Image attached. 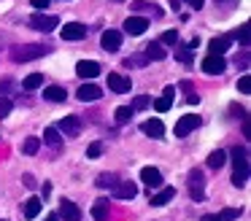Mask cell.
I'll list each match as a JSON object with an SVG mask.
<instances>
[{
    "label": "cell",
    "instance_id": "obj_23",
    "mask_svg": "<svg viewBox=\"0 0 251 221\" xmlns=\"http://www.w3.org/2000/svg\"><path fill=\"white\" fill-rule=\"evenodd\" d=\"M92 216H95L98 221H105V219H108V199H95Z\"/></svg>",
    "mask_w": 251,
    "mask_h": 221
},
{
    "label": "cell",
    "instance_id": "obj_22",
    "mask_svg": "<svg viewBox=\"0 0 251 221\" xmlns=\"http://www.w3.org/2000/svg\"><path fill=\"white\" fill-rule=\"evenodd\" d=\"M143 57H146V59H165V57H168V51L162 49V43H149V46L143 49Z\"/></svg>",
    "mask_w": 251,
    "mask_h": 221
},
{
    "label": "cell",
    "instance_id": "obj_17",
    "mask_svg": "<svg viewBox=\"0 0 251 221\" xmlns=\"http://www.w3.org/2000/svg\"><path fill=\"white\" fill-rule=\"evenodd\" d=\"M114 194H116L119 199H132V197L138 194V186H135L132 181H119V183L114 186Z\"/></svg>",
    "mask_w": 251,
    "mask_h": 221
},
{
    "label": "cell",
    "instance_id": "obj_29",
    "mask_svg": "<svg viewBox=\"0 0 251 221\" xmlns=\"http://www.w3.org/2000/svg\"><path fill=\"white\" fill-rule=\"evenodd\" d=\"M38 148H41V138H27V140L22 143V151H25L27 156L38 154Z\"/></svg>",
    "mask_w": 251,
    "mask_h": 221
},
{
    "label": "cell",
    "instance_id": "obj_14",
    "mask_svg": "<svg viewBox=\"0 0 251 221\" xmlns=\"http://www.w3.org/2000/svg\"><path fill=\"white\" fill-rule=\"evenodd\" d=\"M100 43H103L105 51H116V49L122 46V32L119 30H105L103 38H100Z\"/></svg>",
    "mask_w": 251,
    "mask_h": 221
},
{
    "label": "cell",
    "instance_id": "obj_21",
    "mask_svg": "<svg viewBox=\"0 0 251 221\" xmlns=\"http://www.w3.org/2000/svg\"><path fill=\"white\" fill-rule=\"evenodd\" d=\"M41 208H44V202H41L38 197L25 199V219H35V216L41 213Z\"/></svg>",
    "mask_w": 251,
    "mask_h": 221
},
{
    "label": "cell",
    "instance_id": "obj_8",
    "mask_svg": "<svg viewBox=\"0 0 251 221\" xmlns=\"http://www.w3.org/2000/svg\"><path fill=\"white\" fill-rule=\"evenodd\" d=\"M122 30L130 32V35H143V32L149 30V19L146 16H127V22H125Z\"/></svg>",
    "mask_w": 251,
    "mask_h": 221
},
{
    "label": "cell",
    "instance_id": "obj_49",
    "mask_svg": "<svg viewBox=\"0 0 251 221\" xmlns=\"http://www.w3.org/2000/svg\"><path fill=\"white\" fill-rule=\"evenodd\" d=\"M0 46H3V38H0Z\"/></svg>",
    "mask_w": 251,
    "mask_h": 221
},
{
    "label": "cell",
    "instance_id": "obj_25",
    "mask_svg": "<svg viewBox=\"0 0 251 221\" xmlns=\"http://www.w3.org/2000/svg\"><path fill=\"white\" fill-rule=\"evenodd\" d=\"M44 143L51 146V148H60L62 138H60V132H57V127H49V129L44 132Z\"/></svg>",
    "mask_w": 251,
    "mask_h": 221
},
{
    "label": "cell",
    "instance_id": "obj_11",
    "mask_svg": "<svg viewBox=\"0 0 251 221\" xmlns=\"http://www.w3.org/2000/svg\"><path fill=\"white\" fill-rule=\"evenodd\" d=\"M57 132H62L65 138H76L81 132V124H78L76 116H65V119H60V129Z\"/></svg>",
    "mask_w": 251,
    "mask_h": 221
},
{
    "label": "cell",
    "instance_id": "obj_12",
    "mask_svg": "<svg viewBox=\"0 0 251 221\" xmlns=\"http://www.w3.org/2000/svg\"><path fill=\"white\" fill-rule=\"evenodd\" d=\"M76 75H81V78H95V75H100V65L95 62V59H81V62L76 65Z\"/></svg>",
    "mask_w": 251,
    "mask_h": 221
},
{
    "label": "cell",
    "instance_id": "obj_28",
    "mask_svg": "<svg viewBox=\"0 0 251 221\" xmlns=\"http://www.w3.org/2000/svg\"><path fill=\"white\" fill-rule=\"evenodd\" d=\"M170 105H173V95H162V97H157V100H154V108H157V113L170 111Z\"/></svg>",
    "mask_w": 251,
    "mask_h": 221
},
{
    "label": "cell",
    "instance_id": "obj_2",
    "mask_svg": "<svg viewBox=\"0 0 251 221\" xmlns=\"http://www.w3.org/2000/svg\"><path fill=\"white\" fill-rule=\"evenodd\" d=\"M51 49L44 43H25V46L11 49V59L14 62H30V59H41L44 54H49Z\"/></svg>",
    "mask_w": 251,
    "mask_h": 221
},
{
    "label": "cell",
    "instance_id": "obj_3",
    "mask_svg": "<svg viewBox=\"0 0 251 221\" xmlns=\"http://www.w3.org/2000/svg\"><path fill=\"white\" fill-rule=\"evenodd\" d=\"M200 127V116H181L178 122H176V127H173V135L176 138H186L189 132H195V129Z\"/></svg>",
    "mask_w": 251,
    "mask_h": 221
},
{
    "label": "cell",
    "instance_id": "obj_16",
    "mask_svg": "<svg viewBox=\"0 0 251 221\" xmlns=\"http://www.w3.org/2000/svg\"><path fill=\"white\" fill-rule=\"evenodd\" d=\"M108 89L116 92V95L130 92V78H125V75H119V73H108Z\"/></svg>",
    "mask_w": 251,
    "mask_h": 221
},
{
    "label": "cell",
    "instance_id": "obj_32",
    "mask_svg": "<svg viewBox=\"0 0 251 221\" xmlns=\"http://www.w3.org/2000/svg\"><path fill=\"white\" fill-rule=\"evenodd\" d=\"M151 105V97L149 95H138L135 100H132V111H143V108Z\"/></svg>",
    "mask_w": 251,
    "mask_h": 221
},
{
    "label": "cell",
    "instance_id": "obj_19",
    "mask_svg": "<svg viewBox=\"0 0 251 221\" xmlns=\"http://www.w3.org/2000/svg\"><path fill=\"white\" fill-rule=\"evenodd\" d=\"M141 129L149 135V138H162L165 135V124L159 122V119H149V122H143Z\"/></svg>",
    "mask_w": 251,
    "mask_h": 221
},
{
    "label": "cell",
    "instance_id": "obj_41",
    "mask_svg": "<svg viewBox=\"0 0 251 221\" xmlns=\"http://www.w3.org/2000/svg\"><path fill=\"white\" fill-rule=\"evenodd\" d=\"M229 113H232L235 119H246V111L240 105H229Z\"/></svg>",
    "mask_w": 251,
    "mask_h": 221
},
{
    "label": "cell",
    "instance_id": "obj_36",
    "mask_svg": "<svg viewBox=\"0 0 251 221\" xmlns=\"http://www.w3.org/2000/svg\"><path fill=\"white\" fill-rule=\"evenodd\" d=\"M181 86H184V89L189 92V95H186V100H189L192 105H197V102H200V97H197V92H195V89H192V84H189V81H184Z\"/></svg>",
    "mask_w": 251,
    "mask_h": 221
},
{
    "label": "cell",
    "instance_id": "obj_31",
    "mask_svg": "<svg viewBox=\"0 0 251 221\" xmlns=\"http://www.w3.org/2000/svg\"><path fill=\"white\" fill-rule=\"evenodd\" d=\"M130 119H132V108H127V105L116 108V124H127Z\"/></svg>",
    "mask_w": 251,
    "mask_h": 221
},
{
    "label": "cell",
    "instance_id": "obj_42",
    "mask_svg": "<svg viewBox=\"0 0 251 221\" xmlns=\"http://www.w3.org/2000/svg\"><path fill=\"white\" fill-rule=\"evenodd\" d=\"M22 183H25L27 189H35V178L30 175V172H25V175H22Z\"/></svg>",
    "mask_w": 251,
    "mask_h": 221
},
{
    "label": "cell",
    "instance_id": "obj_51",
    "mask_svg": "<svg viewBox=\"0 0 251 221\" xmlns=\"http://www.w3.org/2000/svg\"><path fill=\"white\" fill-rule=\"evenodd\" d=\"M116 3H119V0H116Z\"/></svg>",
    "mask_w": 251,
    "mask_h": 221
},
{
    "label": "cell",
    "instance_id": "obj_38",
    "mask_svg": "<svg viewBox=\"0 0 251 221\" xmlns=\"http://www.w3.org/2000/svg\"><path fill=\"white\" fill-rule=\"evenodd\" d=\"M162 43H168V46H176V43H178V32L176 30H168L162 35Z\"/></svg>",
    "mask_w": 251,
    "mask_h": 221
},
{
    "label": "cell",
    "instance_id": "obj_5",
    "mask_svg": "<svg viewBox=\"0 0 251 221\" xmlns=\"http://www.w3.org/2000/svg\"><path fill=\"white\" fill-rule=\"evenodd\" d=\"M87 32L89 30L81 25V22H68V25L60 30V35H62V41H84Z\"/></svg>",
    "mask_w": 251,
    "mask_h": 221
},
{
    "label": "cell",
    "instance_id": "obj_43",
    "mask_svg": "<svg viewBox=\"0 0 251 221\" xmlns=\"http://www.w3.org/2000/svg\"><path fill=\"white\" fill-rule=\"evenodd\" d=\"M184 3H189L192 8L197 11V8H202V5H205V0H184Z\"/></svg>",
    "mask_w": 251,
    "mask_h": 221
},
{
    "label": "cell",
    "instance_id": "obj_47",
    "mask_svg": "<svg viewBox=\"0 0 251 221\" xmlns=\"http://www.w3.org/2000/svg\"><path fill=\"white\" fill-rule=\"evenodd\" d=\"M46 221H57V213H51V216H46Z\"/></svg>",
    "mask_w": 251,
    "mask_h": 221
},
{
    "label": "cell",
    "instance_id": "obj_20",
    "mask_svg": "<svg viewBox=\"0 0 251 221\" xmlns=\"http://www.w3.org/2000/svg\"><path fill=\"white\" fill-rule=\"evenodd\" d=\"M44 97H46L49 102H65L68 92L62 89V86H46V89H44Z\"/></svg>",
    "mask_w": 251,
    "mask_h": 221
},
{
    "label": "cell",
    "instance_id": "obj_13",
    "mask_svg": "<svg viewBox=\"0 0 251 221\" xmlns=\"http://www.w3.org/2000/svg\"><path fill=\"white\" fill-rule=\"evenodd\" d=\"M60 216L65 221H81V210H78V205L71 202V199H62L60 202Z\"/></svg>",
    "mask_w": 251,
    "mask_h": 221
},
{
    "label": "cell",
    "instance_id": "obj_15",
    "mask_svg": "<svg viewBox=\"0 0 251 221\" xmlns=\"http://www.w3.org/2000/svg\"><path fill=\"white\" fill-rule=\"evenodd\" d=\"M173 197H176V189L173 186H162L157 194H151V199H149V202H151L154 208H162V205H168Z\"/></svg>",
    "mask_w": 251,
    "mask_h": 221
},
{
    "label": "cell",
    "instance_id": "obj_18",
    "mask_svg": "<svg viewBox=\"0 0 251 221\" xmlns=\"http://www.w3.org/2000/svg\"><path fill=\"white\" fill-rule=\"evenodd\" d=\"M232 46V35H219V38H213L211 43H208V49H211V54H216V57H222L227 49Z\"/></svg>",
    "mask_w": 251,
    "mask_h": 221
},
{
    "label": "cell",
    "instance_id": "obj_27",
    "mask_svg": "<svg viewBox=\"0 0 251 221\" xmlns=\"http://www.w3.org/2000/svg\"><path fill=\"white\" fill-rule=\"evenodd\" d=\"M240 216V208H224L222 213L213 216V221H235Z\"/></svg>",
    "mask_w": 251,
    "mask_h": 221
},
{
    "label": "cell",
    "instance_id": "obj_6",
    "mask_svg": "<svg viewBox=\"0 0 251 221\" xmlns=\"http://www.w3.org/2000/svg\"><path fill=\"white\" fill-rule=\"evenodd\" d=\"M224 70H227V59H224V57L208 54V57L202 59V73H208V75H222Z\"/></svg>",
    "mask_w": 251,
    "mask_h": 221
},
{
    "label": "cell",
    "instance_id": "obj_1",
    "mask_svg": "<svg viewBox=\"0 0 251 221\" xmlns=\"http://www.w3.org/2000/svg\"><path fill=\"white\" fill-rule=\"evenodd\" d=\"M232 162H235V172H232V183L238 189H243L246 183H249V154H246L243 146H235L232 151Z\"/></svg>",
    "mask_w": 251,
    "mask_h": 221
},
{
    "label": "cell",
    "instance_id": "obj_10",
    "mask_svg": "<svg viewBox=\"0 0 251 221\" xmlns=\"http://www.w3.org/2000/svg\"><path fill=\"white\" fill-rule=\"evenodd\" d=\"M76 95H78V100H81V102H95V100H100L103 89H100L98 84H81Z\"/></svg>",
    "mask_w": 251,
    "mask_h": 221
},
{
    "label": "cell",
    "instance_id": "obj_33",
    "mask_svg": "<svg viewBox=\"0 0 251 221\" xmlns=\"http://www.w3.org/2000/svg\"><path fill=\"white\" fill-rule=\"evenodd\" d=\"M238 89L243 92V95H251V75H249V73L238 78Z\"/></svg>",
    "mask_w": 251,
    "mask_h": 221
},
{
    "label": "cell",
    "instance_id": "obj_50",
    "mask_svg": "<svg viewBox=\"0 0 251 221\" xmlns=\"http://www.w3.org/2000/svg\"><path fill=\"white\" fill-rule=\"evenodd\" d=\"M0 221H6V219H0Z\"/></svg>",
    "mask_w": 251,
    "mask_h": 221
},
{
    "label": "cell",
    "instance_id": "obj_46",
    "mask_svg": "<svg viewBox=\"0 0 251 221\" xmlns=\"http://www.w3.org/2000/svg\"><path fill=\"white\" fill-rule=\"evenodd\" d=\"M8 89V81H3V84H0V92H6Z\"/></svg>",
    "mask_w": 251,
    "mask_h": 221
},
{
    "label": "cell",
    "instance_id": "obj_24",
    "mask_svg": "<svg viewBox=\"0 0 251 221\" xmlns=\"http://www.w3.org/2000/svg\"><path fill=\"white\" fill-rule=\"evenodd\" d=\"M224 162H227V151H213V154L208 156V167H211V170H222Z\"/></svg>",
    "mask_w": 251,
    "mask_h": 221
},
{
    "label": "cell",
    "instance_id": "obj_7",
    "mask_svg": "<svg viewBox=\"0 0 251 221\" xmlns=\"http://www.w3.org/2000/svg\"><path fill=\"white\" fill-rule=\"evenodd\" d=\"M57 25H60V19L51 16V14H35L33 19H30V27H35L38 32H51Z\"/></svg>",
    "mask_w": 251,
    "mask_h": 221
},
{
    "label": "cell",
    "instance_id": "obj_44",
    "mask_svg": "<svg viewBox=\"0 0 251 221\" xmlns=\"http://www.w3.org/2000/svg\"><path fill=\"white\" fill-rule=\"evenodd\" d=\"M33 5H35V8H46V5H49V0H33Z\"/></svg>",
    "mask_w": 251,
    "mask_h": 221
},
{
    "label": "cell",
    "instance_id": "obj_34",
    "mask_svg": "<svg viewBox=\"0 0 251 221\" xmlns=\"http://www.w3.org/2000/svg\"><path fill=\"white\" fill-rule=\"evenodd\" d=\"M11 108H14V102L8 100V97H0V119H6L8 113H11Z\"/></svg>",
    "mask_w": 251,
    "mask_h": 221
},
{
    "label": "cell",
    "instance_id": "obj_35",
    "mask_svg": "<svg viewBox=\"0 0 251 221\" xmlns=\"http://www.w3.org/2000/svg\"><path fill=\"white\" fill-rule=\"evenodd\" d=\"M232 38H238V41L243 43V46H249V25H240V30L235 32Z\"/></svg>",
    "mask_w": 251,
    "mask_h": 221
},
{
    "label": "cell",
    "instance_id": "obj_30",
    "mask_svg": "<svg viewBox=\"0 0 251 221\" xmlns=\"http://www.w3.org/2000/svg\"><path fill=\"white\" fill-rule=\"evenodd\" d=\"M41 84H44V73H30L25 78V89H38Z\"/></svg>",
    "mask_w": 251,
    "mask_h": 221
},
{
    "label": "cell",
    "instance_id": "obj_48",
    "mask_svg": "<svg viewBox=\"0 0 251 221\" xmlns=\"http://www.w3.org/2000/svg\"><path fill=\"white\" fill-rule=\"evenodd\" d=\"M219 3H235V0H219Z\"/></svg>",
    "mask_w": 251,
    "mask_h": 221
},
{
    "label": "cell",
    "instance_id": "obj_45",
    "mask_svg": "<svg viewBox=\"0 0 251 221\" xmlns=\"http://www.w3.org/2000/svg\"><path fill=\"white\" fill-rule=\"evenodd\" d=\"M168 3H170V8L176 11V8H178V5H181V0H168Z\"/></svg>",
    "mask_w": 251,
    "mask_h": 221
},
{
    "label": "cell",
    "instance_id": "obj_4",
    "mask_svg": "<svg viewBox=\"0 0 251 221\" xmlns=\"http://www.w3.org/2000/svg\"><path fill=\"white\" fill-rule=\"evenodd\" d=\"M189 192H192V197H195V202H202V199H205V178H202L200 170L189 172Z\"/></svg>",
    "mask_w": 251,
    "mask_h": 221
},
{
    "label": "cell",
    "instance_id": "obj_26",
    "mask_svg": "<svg viewBox=\"0 0 251 221\" xmlns=\"http://www.w3.org/2000/svg\"><path fill=\"white\" fill-rule=\"evenodd\" d=\"M95 183H98L100 189H114L119 181H116V175H114V172H103V175H98V181H95Z\"/></svg>",
    "mask_w": 251,
    "mask_h": 221
},
{
    "label": "cell",
    "instance_id": "obj_37",
    "mask_svg": "<svg viewBox=\"0 0 251 221\" xmlns=\"http://www.w3.org/2000/svg\"><path fill=\"white\" fill-rule=\"evenodd\" d=\"M100 154H103V143H92V146L87 148V156H89V159H98Z\"/></svg>",
    "mask_w": 251,
    "mask_h": 221
},
{
    "label": "cell",
    "instance_id": "obj_9",
    "mask_svg": "<svg viewBox=\"0 0 251 221\" xmlns=\"http://www.w3.org/2000/svg\"><path fill=\"white\" fill-rule=\"evenodd\" d=\"M141 181L146 183L149 189H162V172L157 167H143L141 170Z\"/></svg>",
    "mask_w": 251,
    "mask_h": 221
},
{
    "label": "cell",
    "instance_id": "obj_39",
    "mask_svg": "<svg viewBox=\"0 0 251 221\" xmlns=\"http://www.w3.org/2000/svg\"><path fill=\"white\" fill-rule=\"evenodd\" d=\"M132 8H135V11H151V8H157V5L146 3V0H135V3H132Z\"/></svg>",
    "mask_w": 251,
    "mask_h": 221
},
{
    "label": "cell",
    "instance_id": "obj_40",
    "mask_svg": "<svg viewBox=\"0 0 251 221\" xmlns=\"http://www.w3.org/2000/svg\"><path fill=\"white\" fill-rule=\"evenodd\" d=\"M178 59H181V62H192V59H195L192 49H189V46H186V49H181V51H178Z\"/></svg>",
    "mask_w": 251,
    "mask_h": 221
}]
</instances>
